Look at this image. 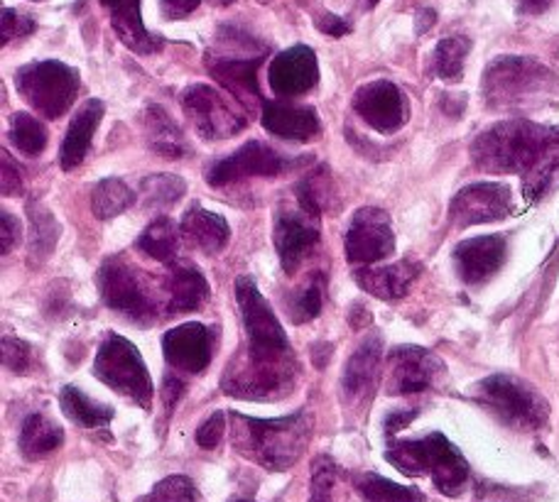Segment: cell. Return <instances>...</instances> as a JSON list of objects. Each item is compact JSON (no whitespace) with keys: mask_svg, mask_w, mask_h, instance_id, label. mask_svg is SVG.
Masks as SVG:
<instances>
[{"mask_svg":"<svg viewBox=\"0 0 559 502\" xmlns=\"http://www.w3.org/2000/svg\"><path fill=\"white\" fill-rule=\"evenodd\" d=\"M96 285L106 304L118 311V314L135 321V324H150V321H155L153 299L145 295L133 267L126 265L121 258H108L98 267Z\"/></svg>","mask_w":559,"mask_h":502,"instance_id":"8fae6325","label":"cell"},{"mask_svg":"<svg viewBox=\"0 0 559 502\" xmlns=\"http://www.w3.org/2000/svg\"><path fill=\"white\" fill-rule=\"evenodd\" d=\"M236 502H251V500H236Z\"/></svg>","mask_w":559,"mask_h":502,"instance_id":"9f6ffc18","label":"cell"},{"mask_svg":"<svg viewBox=\"0 0 559 502\" xmlns=\"http://www.w3.org/2000/svg\"><path fill=\"white\" fill-rule=\"evenodd\" d=\"M385 458L405 476H429L439 493L459 498L466 488L468 464L444 434H429L417 441H397L385 451Z\"/></svg>","mask_w":559,"mask_h":502,"instance_id":"3957f363","label":"cell"},{"mask_svg":"<svg viewBox=\"0 0 559 502\" xmlns=\"http://www.w3.org/2000/svg\"><path fill=\"white\" fill-rule=\"evenodd\" d=\"M94 375L116 390L118 395L138 402L140 407L147 409L150 399H153V378L147 373L145 360L123 336H106L94 360Z\"/></svg>","mask_w":559,"mask_h":502,"instance_id":"52a82bcc","label":"cell"},{"mask_svg":"<svg viewBox=\"0 0 559 502\" xmlns=\"http://www.w3.org/2000/svg\"><path fill=\"white\" fill-rule=\"evenodd\" d=\"M182 108L189 123L204 140L234 138L248 125L246 116L234 106V100L209 84L189 86L182 94Z\"/></svg>","mask_w":559,"mask_h":502,"instance_id":"30bf717a","label":"cell"},{"mask_svg":"<svg viewBox=\"0 0 559 502\" xmlns=\"http://www.w3.org/2000/svg\"><path fill=\"white\" fill-rule=\"evenodd\" d=\"M476 167L493 175H523L527 194H540L559 167V128L503 120L472 143Z\"/></svg>","mask_w":559,"mask_h":502,"instance_id":"6da1fadb","label":"cell"},{"mask_svg":"<svg viewBox=\"0 0 559 502\" xmlns=\"http://www.w3.org/2000/svg\"><path fill=\"white\" fill-rule=\"evenodd\" d=\"M354 110L373 130L385 135L401 130L411 118V106H407L403 92L393 82H385V79L358 88L354 94Z\"/></svg>","mask_w":559,"mask_h":502,"instance_id":"2e32d148","label":"cell"},{"mask_svg":"<svg viewBox=\"0 0 559 502\" xmlns=\"http://www.w3.org/2000/svg\"><path fill=\"white\" fill-rule=\"evenodd\" d=\"M145 135L147 145L155 155L165 159H179L187 155V140L182 130L167 116L165 108L150 106L145 110Z\"/></svg>","mask_w":559,"mask_h":502,"instance_id":"83f0119b","label":"cell"},{"mask_svg":"<svg viewBox=\"0 0 559 502\" xmlns=\"http://www.w3.org/2000/svg\"><path fill=\"white\" fill-rule=\"evenodd\" d=\"M378 3H381V0H358V5H361V8H368V10L376 8Z\"/></svg>","mask_w":559,"mask_h":502,"instance_id":"db71d44e","label":"cell"},{"mask_svg":"<svg viewBox=\"0 0 559 502\" xmlns=\"http://www.w3.org/2000/svg\"><path fill=\"white\" fill-rule=\"evenodd\" d=\"M322 301H324V273H317L312 283L299 289V295L293 301V309H289L295 324H305V321L317 319L319 311H322Z\"/></svg>","mask_w":559,"mask_h":502,"instance_id":"f35d334b","label":"cell"},{"mask_svg":"<svg viewBox=\"0 0 559 502\" xmlns=\"http://www.w3.org/2000/svg\"><path fill=\"white\" fill-rule=\"evenodd\" d=\"M297 204L302 206L307 214L319 216L329 201V184H326V169H317L314 175H307L302 182L297 184Z\"/></svg>","mask_w":559,"mask_h":502,"instance_id":"ab89813d","label":"cell"},{"mask_svg":"<svg viewBox=\"0 0 559 502\" xmlns=\"http://www.w3.org/2000/svg\"><path fill=\"white\" fill-rule=\"evenodd\" d=\"M182 236L192 240L197 248H202L204 253H218L226 248L231 230H228L222 214H214L202 204H192V208L182 216Z\"/></svg>","mask_w":559,"mask_h":502,"instance_id":"4316f807","label":"cell"},{"mask_svg":"<svg viewBox=\"0 0 559 502\" xmlns=\"http://www.w3.org/2000/svg\"><path fill=\"white\" fill-rule=\"evenodd\" d=\"M185 393V383L179 380L177 375H165V387H163V397H165V405L167 407H175L179 395Z\"/></svg>","mask_w":559,"mask_h":502,"instance_id":"816d5d0a","label":"cell"},{"mask_svg":"<svg viewBox=\"0 0 559 502\" xmlns=\"http://www.w3.org/2000/svg\"><path fill=\"white\" fill-rule=\"evenodd\" d=\"M312 163V157H287L265 143H246L224 159H218L206 172V182L212 187H224L241 182L248 177H277L289 169H299Z\"/></svg>","mask_w":559,"mask_h":502,"instance_id":"9c48e42d","label":"cell"},{"mask_svg":"<svg viewBox=\"0 0 559 502\" xmlns=\"http://www.w3.org/2000/svg\"><path fill=\"white\" fill-rule=\"evenodd\" d=\"M415 417H417L415 409L413 411H393V415H388V419H385V434L388 437L397 434V431L411 425Z\"/></svg>","mask_w":559,"mask_h":502,"instance_id":"f907efd6","label":"cell"},{"mask_svg":"<svg viewBox=\"0 0 559 502\" xmlns=\"http://www.w3.org/2000/svg\"><path fill=\"white\" fill-rule=\"evenodd\" d=\"M133 204H135V192L118 177L102 179L92 192V211L94 216L102 220L121 216L123 211H128Z\"/></svg>","mask_w":559,"mask_h":502,"instance_id":"d6a6232c","label":"cell"},{"mask_svg":"<svg viewBox=\"0 0 559 502\" xmlns=\"http://www.w3.org/2000/svg\"><path fill=\"white\" fill-rule=\"evenodd\" d=\"M444 373V363L432 350L401 346L388 356V395H415L435 387Z\"/></svg>","mask_w":559,"mask_h":502,"instance_id":"5bb4252c","label":"cell"},{"mask_svg":"<svg viewBox=\"0 0 559 502\" xmlns=\"http://www.w3.org/2000/svg\"><path fill=\"white\" fill-rule=\"evenodd\" d=\"M476 399L511 429L535 431L545 427L550 405L533 385L513 375H491L476 385Z\"/></svg>","mask_w":559,"mask_h":502,"instance_id":"5b68a950","label":"cell"},{"mask_svg":"<svg viewBox=\"0 0 559 502\" xmlns=\"http://www.w3.org/2000/svg\"><path fill=\"white\" fill-rule=\"evenodd\" d=\"M265 62V55L258 57H228L209 52L206 64L212 74L226 92H231L236 100H241L246 108L261 104V88H258V69Z\"/></svg>","mask_w":559,"mask_h":502,"instance_id":"ffe728a7","label":"cell"},{"mask_svg":"<svg viewBox=\"0 0 559 502\" xmlns=\"http://www.w3.org/2000/svg\"><path fill=\"white\" fill-rule=\"evenodd\" d=\"M165 360L185 373H202L212 360V336L204 324H182L163 336Z\"/></svg>","mask_w":559,"mask_h":502,"instance_id":"44dd1931","label":"cell"},{"mask_svg":"<svg viewBox=\"0 0 559 502\" xmlns=\"http://www.w3.org/2000/svg\"><path fill=\"white\" fill-rule=\"evenodd\" d=\"M309 434V417L305 409L280 419H255L241 411H231V439L234 446L246 458L255 461L267 470H287L302 458Z\"/></svg>","mask_w":559,"mask_h":502,"instance_id":"7a4b0ae2","label":"cell"},{"mask_svg":"<svg viewBox=\"0 0 559 502\" xmlns=\"http://www.w3.org/2000/svg\"><path fill=\"white\" fill-rule=\"evenodd\" d=\"M513 194L506 184L496 182H478L472 187H464L452 204H449V220L456 228L493 224L511 214Z\"/></svg>","mask_w":559,"mask_h":502,"instance_id":"9a60e30c","label":"cell"},{"mask_svg":"<svg viewBox=\"0 0 559 502\" xmlns=\"http://www.w3.org/2000/svg\"><path fill=\"white\" fill-rule=\"evenodd\" d=\"M224 434H226V417L222 411H214V415L197 429V444L202 449H216L222 444Z\"/></svg>","mask_w":559,"mask_h":502,"instance_id":"ee69618b","label":"cell"},{"mask_svg":"<svg viewBox=\"0 0 559 502\" xmlns=\"http://www.w3.org/2000/svg\"><path fill=\"white\" fill-rule=\"evenodd\" d=\"M317 27L322 29L324 35H332V37H344L346 33H352V25H348L346 20H342L338 15H332V13H324L322 17H319Z\"/></svg>","mask_w":559,"mask_h":502,"instance_id":"c3c4849f","label":"cell"},{"mask_svg":"<svg viewBox=\"0 0 559 502\" xmlns=\"http://www.w3.org/2000/svg\"><path fill=\"white\" fill-rule=\"evenodd\" d=\"M472 45L464 37H447L435 49V74L442 79V82H459L464 74V62Z\"/></svg>","mask_w":559,"mask_h":502,"instance_id":"d590c367","label":"cell"},{"mask_svg":"<svg viewBox=\"0 0 559 502\" xmlns=\"http://www.w3.org/2000/svg\"><path fill=\"white\" fill-rule=\"evenodd\" d=\"M3 366L15 375H27L33 368V348L23 338L5 336L3 338Z\"/></svg>","mask_w":559,"mask_h":502,"instance_id":"7bdbcfd3","label":"cell"},{"mask_svg":"<svg viewBox=\"0 0 559 502\" xmlns=\"http://www.w3.org/2000/svg\"><path fill=\"white\" fill-rule=\"evenodd\" d=\"M508 243L503 236H476L454 248L456 275L466 285H484L506 263Z\"/></svg>","mask_w":559,"mask_h":502,"instance_id":"d6986e66","label":"cell"},{"mask_svg":"<svg viewBox=\"0 0 559 502\" xmlns=\"http://www.w3.org/2000/svg\"><path fill=\"white\" fill-rule=\"evenodd\" d=\"M336 480H338V470L332 461L326 456L317 458L312 468V495H309V502H336L334 500Z\"/></svg>","mask_w":559,"mask_h":502,"instance_id":"b9f144b4","label":"cell"},{"mask_svg":"<svg viewBox=\"0 0 559 502\" xmlns=\"http://www.w3.org/2000/svg\"><path fill=\"white\" fill-rule=\"evenodd\" d=\"M111 23L116 35L121 37V43L133 49L138 55H155L163 49L165 39L150 33L143 25V17H140V0H121V3L111 8Z\"/></svg>","mask_w":559,"mask_h":502,"instance_id":"484cf974","label":"cell"},{"mask_svg":"<svg viewBox=\"0 0 559 502\" xmlns=\"http://www.w3.org/2000/svg\"><path fill=\"white\" fill-rule=\"evenodd\" d=\"M102 118H104V104L98 98H88L76 108V113L72 118V123H69L67 138L62 143V167L67 172H72L74 167L84 163Z\"/></svg>","mask_w":559,"mask_h":502,"instance_id":"603a6c76","label":"cell"},{"mask_svg":"<svg viewBox=\"0 0 559 502\" xmlns=\"http://www.w3.org/2000/svg\"><path fill=\"white\" fill-rule=\"evenodd\" d=\"M419 275V265L413 260H401V263L388 267H366L356 273V283L361 285L368 295L378 299H401Z\"/></svg>","mask_w":559,"mask_h":502,"instance_id":"cb8c5ba5","label":"cell"},{"mask_svg":"<svg viewBox=\"0 0 559 502\" xmlns=\"http://www.w3.org/2000/svg\"><path fill=\"white\" fill-rule=\"evenodd\" d=\"M381 336H371L366 338L364 344L356 348V354L346 360L342 387L348 399H361L371 393L378 370H381Z\"/></svg>","mask_w":559,"mask_h":502,"instance_id":"d4e9b609","label":"cell"},{"mask_svg":"<svg viewBox=\"0 0 559 502\" xmlns=\"http://www.w3.org/2000/svg\"><path fill=\"white\" fill-rule=\"evenodd\" d=\"M236 299L248 334V358L261 366H293V346L285 328L248 275L236 279Z\"/></svg>","mask_w":559,"mask_h":502,"instance_id":"277c9868","label":"cell"},{"mask_svg":"<svg viewBox=\"0 0 559 502\" xmlns=\"http://www.w3.org/2000/svg\"><path fill=\"white\" fill-rule=\"evenodd\" d=\"M271 88L283 98L302 96L319 82V62L312 47L295 45L280 52L267 72Z\"/></svg>","mask_w":559,"mask_h":502,"instance_id":"ac0fdd59","label":"cell"},{"mask_svg":"<svg viewBox=\"0 0 559 502\" xmlns=\"http://www.w3.org/2000/svg\"><path fill=\"white\" fill-rule=\"evenodd\" d=\"M140 192L145 196V206H169L185 196L187 184L177 175H153L143 179Z\"/></svg>","mask_w":559,"mask_h":502,"instance_id":"74e56055","label":"cell"},{"mask_svg":"<svg viewBox=\"0 0 559 502\" xmlns=\"http://www.w3.org/2000/svg\"><path fill=\"white\" fill-rule=\"evenodd\" d=\"M295 366H261L248 356L228 360L224 373V393L243 399H267L283 395L293 385Z\"/></svg>","mask_w":559,"mask_h":502,"instance_id":"4fadbf2b","label":"cell"},{"mask_svg":"<svg viewBox=\"0 0 559 502\" xmlns=\"http://www.w3.org/2000/svg\"><path fill=\"white\" fill-rule=\"evenodd\" d=\"M35 29V20L27 17L17 10H3V45H8L13 37H27Z\"/></svg>","mask_w":559,"mask_h":502,"instance_id":"f6af8a7d","label":"cell"},{"mask_svg":"<svg viewBox=\"0 0 559 502\" xmlns=\"http://www.w3.org/2000/svg\"><path fill=\"white\" fill-rule=\"evenodd\" d=\"M202 0H159L163 5V13L167 17H187L189 13H194Z\"/></svg>","mask_w":559,"mask_h":502,"instance_id":"681fc988","label":"cell"},{"mask_svg":"<svg viewBox=\"0 0 559 502\" xmlns=\"http://www.w3.org/2000/svg\"><path fill=\"white\" fill-rule=\"evenodd\" d=\"M27 216L33 228L29 230V263H45L57 246L59 224L39 201H29Z\"/></svg>","mask_w":559,"mask_h":502,"instance_id":"1f68e13d","label":"cell"},{"mask_svg":"<svg viewBox=\"0 0 559 502\" xmlns=\"http://www.w3.org/2000/svg\"><path fill=\"white\" fill-rule=\"evenodd\" d=\"M64 444V429L57 425V421L47 419L45 415H29L23 421V429H20V454L27 461L45 458Z\"/></svg>","mask_w":559,"mask_h":502,"instance_id":"f1b7e54d","label":"cell"},{"mask_svg":"<svg viewBox=\"0 0 559 502\" xmlns=\"http://www.w3.org/2000/svg\"><path fill=\"white\" fill-rule=\"evenodd\" d=\"M550 69L527 57H501L484 74V98L491 106H513L550 84Z\"/></svg>","mask_w":559,"mask_h":502,"instance_id":"ba28073f","label":"cell"},{"mask_svg":"<svg viewBox=\"0 0 559 502\" xmlns=\"http://www.w3.org/2000/svg\"><path fill=\"white\" fill-rule=\"evenodd\" d=\"M275 248L280 255V263L287 275H293L295 270L302 265L309 250L319 243V226L317 216L307 214V211L299 208H285L280 206L275 211Z\"/></svg>","mask_w":559,"mask_h":502,"instance_id":"e0dca14e","label":"cell"},{"mask_svg":"<svg viewBox=\"0 0 559 502\" xmlns=\"http://www.w3.org/2000/svg\"><path fill=\"white\" fill-rule=\"evenodd\" d=\"M10 140H13V145L23 155L37 157L47 147V130L29 113H15L13 120H10Z\"/></svg>","mask_w":559,"mask_h":502,"instance_id":"8d00e7d4","label":"cell"},{"mask_svg":"<svg viewBox=\"0 0 559 502\" xmlns=\"http://www.w3.org/2000/svg\"><path fill=\"white\" fill-rule=\"evenodd\" d=\"M79 72L64 62L45 59L20 67L15 72L17 94L45 118H59L72 108L79 94Z\"/></svg>","mask_w":559,"mask_h":502,"instance_id":"8992f818","label":"cell"},{"mask_svg":"<svg viewBox=\"0 0 559 502\" xmlns=\"http://www.w3.org/2000/svg\"><path fill=\"white\" fill-rule=\"evenodd\" d=\"M0 224H3V230H0V248H3V255H8L10 250H13L20 243V220L3 211V216H0Z\"/></svg>","mask_w":559,"mask_h":502,"instance_id":"bcb514c9","label":"cell"},{"mask_svg":"<svg viewBox=\"0 0 559 502\" xmlns=\"http://www.w3.org/2000/svg\"><path fill=\"white\" fill-rule=\"evenodd\" d=\"M555 5H559V0H518V10L523 15H543Z\"/></svg>","mask_w":559,"mask_h":502,"instance_id":"f5cc1de1","label":"cell"},{"mask_svg":"<svg viewBox=\"0 0 559 502\" xmlns=\"http://www.w3.org/2000/svg\"><path fill=\"white\" fill-rule=\"evenodd\" d=\"M169 314H185L202 307V301L209 295V283L202 275V270L179 267L169 277Z\"/></svg>","mask_w":559,"mask_h":502,"instance_id":"f546056e","label":"cell"},{"mask_svg":"<svg viewBox=\"0 0 559 502\" xmlns=\"http://www.w3.org/2000/svg\"><path fill=\"white\" fill-rule=\"evenodd\" d=\"M59 405H62V411L69 419L76 421L79 427H86V429L106 427L108 421L114 419L111 407L92 399L86 393H82V390H79L76 385H67L62 390V395H59Z\"/></svg>","mask_w":559,"mask_h":502,"instance_id":"4dcf8cb0","label":"cell"},{"mask_svg":"<svg viewBox=\"0 0 559 502\" xmlns=\"http://www.w3.org/2000/svg\"><path fill=\"white\" fill-rule=\"evenodd\" d=\"M177 246H179L177 228L167 216L155 218L153 224L143 230V236L138 238V248L153 260H157V263H173L177 258Z\"/></svg>","mask_w":559,"mask_h":502,"instance_id":"836d02e7","label":"cell"},{"mask_svg":"<svg viewBox=\"0 0 559 502\" xmlns=\"http://www.w3.org/2000/svg\"><path fill=\"white\" fill-rule=\"evenodd\" d=\"M354 486L368 502H425V495L417 488L397 486L393 480L376 474H361L354 478Z\"/></svg>","mask_w":559,"mask_h":502,"instance_id":"e575fe53","label":"cell"},{"mask_svg":"<svg viewBox=\"0 0 559 502\" xmlns=\"http://www.w3.org/2000/svg\"><path fill=\"white\" fill-rule=\"evenodd\" d=\"M138 502H199L197 488L187 476H169Z\"/></svg>","mask_w":559,"mask_h":502,"instance_id":"60d3db41","label":"cell"},{"mask_svg":"<svg viewBox=\"0 0 559 502\" xmlns=\"http://www.w3.org/2000/svg\"><path fill=\"white\" fill-rule=\"evenodd\" d=\"M102 3H104L106 8H114V5H118V3H121V0H102Z\"/></svg>","mask_w":559,"mask_h":502,"instance_id":"11a10c76","label":"cell"},{"mask_svg":"<svg viewBox=\"0 0 559 502\" xmlns=\"http://www.w3.org/2000/svg\"><path fill=\"white\" fill-rule=\"evenodd\" d=\"M395 250V234L391 216L383 208H358L344 238V253L352 265H373L391 258Z\"/></svg>","mask_w":559,"mask_h":502,"instance_id":"7c38bea8","label":"cell"},{"mask_svg":"<svg viewBox=\"0 0 559 502\" xmlns=\"http://www.w3.org/2000/svg\"><path fill=\"white\" fill-rule=\"evenodd\" d=\"M261 123L267 133L283 140H295V143H309L322 133V123H319L314 108L280 104V100H263Z\"/></svg>","mask_w":559,"mask_h":502,"instance_id":"7402d4cb","label":"cell"},{"mask_svg":"<svg viewBox=\"0 0 559 502\" xmlns=\"http://www.w3.org/2000/svg\"><path fill=\"white\" fill-rule=\"evenodd\" d=\"M3 194L5 196L23 194V179H20L17 167L10 163L8 153H3Z\"/></svg>","mask_w":559,"mask_h":502,"instance_id":"7dc6e473","label":"cell"}]
</instances>
